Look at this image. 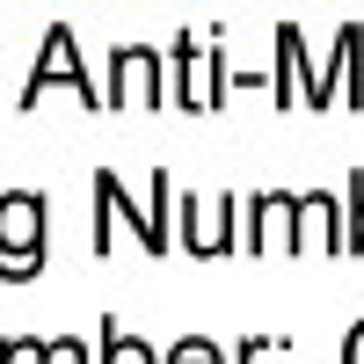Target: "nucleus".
I'll return each instance as SVG.
<instances>
[{"mask_svg":"<svg viewBox=\"0 0 364 364\" xmlns=\"http://www.w3.org/2000/svg\"><path fill=\"white\" fill-rule=\"evenodd\" d=\"M182 248L226 255L233 248V197H182Z\"/></svg>","mask_w":364,"mask_h":364,"instance_id":"3","label":"nucleus"},{"mask_svg":"<svg viewBox=\"0 0 364 364\" xmlns=\"http://www.w3.org/2000/svg\"><path fill=\"white\" fill-rule=\"evenodd\" d=\"M51 87H73L87 109L102 102V95H95V80L80 73V44H73V29H66V22H51V29H44V51H37V73H29V87H22V109H37Z\"/></svg>","mask_w":364,"mask_h":364,"instance_id":"2","label":"nucleus"},{"mask_svg":"<svg viewBox=\"0 0 364 364\" xmlns=\"http://www.w3.org/2000/svg\"><path fill=\"white\" fill-rule=\"evenodd\" d=\"M299 248H321V255H343V248H350V233H343V219H336V204H328L321 190H314V197H299Z\"/></svg>","mask_w":364,"mask_h":364,"instance_id":"6","label":"nucleus"},{"mask_svg":"<svg viewBox=\"0 0 364 364\" xmlns=\"http://www.w3.org/2000/svg\"><path fill=\"white\" fill-rule=\"evenodd\" d=\"M291 73H299V29H277V102H291Z\"/></svg>","mask_w":364,"mask_h":364,"instance_id":"8","label":"nucleus"},{"mask_svg":"<svg viewBox=\"0 0 364 364\" xmlns=\"http://www.w3.org/2000/svg\"><path fill=\"white\" fill-rule=\"evenodd\" d=\"M44 350H51V343L22 336V343H0V364H44Z\"/></svg>","mask_w":364,"mask_h":364,"instance_id":"10","label":"nucleus"},{"mask_svg":"<svg viewBox=\"0 0 364 364\" xmlns=\"http://www.w3.org/2000/svg\"><path fill=\"white\" fill-rule=\"evenodd\" d=\"M102 364H161V357H154V350H146L139 336H124V328H117V321H109V328H102Z\"/></svg>","mask_w":364,"mask_h":364,"instance_id":"7","label":"nucleus"},{"mask_svg":"<svg viewBox=\"0 0 364 364\" xmlns=\"http://www.w3.org/2000/svg\"><path fill=\"white\" fill-rule=\"evenodd\" d=\"M343 364H364V321H357L350 336H343Z\"/></svg>","mask_w":364,"mask_h":364,"instance_id":"13","label":"nucleus"},{"mask_svg":"<svg viewBox=\"0 0 364 364\" xmlns=\"http://www.w3.org/2000/svg\"><path fill=\"white\" fill-rule=\"evenodd\" d=\"M44 269V197L37 190H8L0 197V277L29 284Z\"/></svg>","mask_w":364,"mask_h":364,"instance_id":"1","label":"nucleus"},{"mask_svg":"<svg viewBox=\"0 0 364 364\" xmlns=\"http://www.w3.org/2000/svg\"><path fill=\"white\" fill-rule=\"evenodd\" d=\"M350 248L364 255V182H350Z\"/></svg>","mask_w":364,"mask_h":364,"instance_id":"11","label":"nucleus"},{"mask_svg":"<svg viewBox=\"0 0 364 364\" xmlns=\"http://www.w3.org/2000/svg\"><path fill=\"white\" fill-rule=\"evenodd\" d=\"M161 364H226V357H219V343H204V336H182V343H175Z\"/></svg>","mask_w":364,"mask_h":364,"instance_id":"9","label":"nucleus"},{"mask_svg":"<svg viewBox=\"0 0 364 364\" xmlns=\"http://www.w3.org/2000/svg\"><path fill=\"white\" fill-rule=\"evenodd\" d=\"M211 66H219V58H211L204 44L182 37V44H175V87H168V95H175L182 109H211V102H219V80H211Z\"/></svg>","mask_w":364,"mask_h":364,"instance_id":"4","label":"nucleus"},{"mask_svg":"<svg viewBox=\"0 0 364 364\" xmlns=\"http://www.w3.org/2000/svg\"><path fill=\"white\" fill-rule=\"evenodd\" d=\"M44 364H87V350H80V343H51Z\"/></svg>","mask_w":364,"mask_h":364,"instance_id":"12","label":"nucleus"},{"mask_svg":"<svg viewBox=\"0 0 364 364\" xmlns=\"http://www.w3.org/2000/svg\"><path fill=\"white\" fill-rule=\"evenodd\" d=\"M109 73H117V87H109V102L117 109H154L161 102V80H154V51H139V44H124V51H117L109 58Z\"/></svg>","mask_w":364,"mask_h":364,"instance_id":"5","label":"nucleus"}]
</instances>
